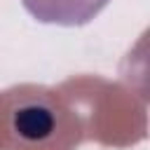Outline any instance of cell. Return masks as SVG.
<instances>
[{
	"label": "cell",
	"instance_id": "6da1fadb",
	"mask_svg": "<svg viewBox=\"0 0 150 150\" xmlns=\"http://www.w3.org/2000/svg\"><path fill=\"white\" fill-rule=\"evenodd\" d=\"M84 127L59 87L14 84L0 91V150H77Z\"/></svg>",
	"mask_w": 150,
	"mask_h": 150
},
{
	"label": "cell",
	"instance_id": "7a4b0ae2",
	"mask_svg": "<svg viewBox=\"0 0 150 150\" xmlns=\"http://www.w3.org/2000/svg\"><path fill=\"white\" fill-rule=\"evenodd\" d=\"M84 127V141L108 148H129L145 138V101L131 89L98 75H75L59 84Z\"/></svg>",
	"mask_w": 150,
	"mask_h": 150
},
{
	"label": "cell",
	"instance_id": "3957f363",
	"mask_svg": "<svg viewBox=\"0 0 150 150\" xmlns=\"http://www.w3.org/2000/svg\"><path fill=\"white\" fill-rule=\"evenodd\" d=\"M26 12L42 21V23H56V26H84L91 19H96L110 0H21Z\"/></svg>",
	"mask_w": 150,
	"mask_h": 150
}]
</instances>
